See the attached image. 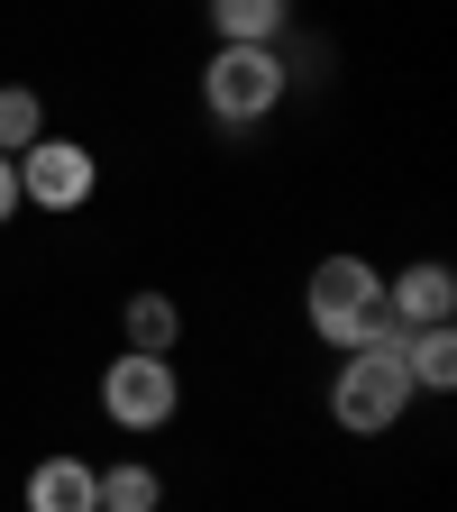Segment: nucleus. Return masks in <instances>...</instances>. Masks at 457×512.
Segmentation results:
<instances>
[{
    "label": "nucleus",
    "instance_id": "nucleus-1",
    "mask_svg": "<svg viewBox=\"0 0 457 512\" xmlns=\"http://www.w3.org/2000/svg\"><path fill=\"white\" fill-rule=\"evenodd\" d=\"M412 412V375H403V330H375L366 348H348V366L330 375V421L375 439Z\"/></svg>",
    "mask_w": 457,
    "mask_h": 512
},
{
    "label": "nucleus",
    "instance_id": "nucleus-2",
    "mask_svg": "<svg viewBox=\"0 0 457 512\" xmlns=\"http://www.w3.org/2000/svg\"><path fill=\"white\" fill-rule=\"evenodd\" d=\"M302 320H311V339L320 348H366L384 330V275L366 266V256H320L311 284H302Z\"/></svg>",
    "mask_w": 457,
    "mask_h": 512
},
{
    "label": "nucleus",
    "instance_id": "nucleus-3",
    "mask_svg": "<svg viewBox=\"0 0 457 512\" xmlns=\"http://www.w3.org/2000/svg\"><path fill=\"white\" fill-rule=\"evenodd\" d=\"M284 92H293L284 46H220V55L202 64V110H211L220 128H256V119H275Z\"/></svg>",
    "mask_w": 457,
    "mask_h": 512
},
{
    "label": "nucleus",
    "instance_id": "nucleus-4",
    "mask_svg": "<svg viewBox=\"0 0 457 512\" xmlns=\"http://www.w3.org/2000/svg\"><path fill=\"white\" fill-rule=\"evenodd\" d=\"M101 412H110L119 430H165V421L183 412V375H174V357L119 348V357L101 366Z\"/></svg>",
    "mask_w": 457,
    "mask_h": 512
},
{
    "label": "nucleus",
    "instance_id": "nucleus-5",
    "mask_svg": "<svg viewBox=\"0 0 457 512\" xmlns=\"http://www.w3.org/2000/svg\"><path fill=\"white\" fill-rule=\"evenodd\" d=\"M10 165H19V202H37V211H83L101 192V156L83 138H55V128L37 147H19Z\"/></svg>",
    "mask_w": 457,
    "mask_h": 512
},
{
    "label": "nucleus",
    "instance_id": "nucleus-6",
    "mask_svg": "<svg viewBox=\"0 0 457 512\" xmlns=\"http://www.w3.org/2000/svg\"><path fill=\"white\" fill-rule=\"evenodd\" d=\"M457 320V275L439 266V256H421V266H403V275H384V330H448Z\"/></svg>",
    "mask_w": 457,
    "mask_h": 512
},
{
    "label": "nucleus",
    "instance_id": "nucleus-7",
    "mask_svg": "<svg viewBox=\"0 0 457 512\" xmlns=\"http://www.w3.org/2000/svg\"><path fill=\"white\" fill-rule=\"evenodd\" d=\"M19 503L28 512H101V467H83V458H37L28 485H19Z\"/></svg>",
    "mask_w": 457,
    "mask_h": 512
},
{
    "label": "nucleus",
    "instance_id": "nucleus-8",
    "mask_svg": "<svg viewBox=\"0 0 457 512\" xmlns=\"http://www.w3.org/2000/svg\"><path fill=\"white\" fill-rule=\"evenodd\" d=\"M211 28H220V46H284L293 0H211Z\"/></svg>",
    "mask_w": 457,
    "mask_h": 512
},
{
    "label": "nucleus",
    "instance_id": "nucleus-9",
    "mask_svg": "<svg viewBox=\"0 0 457 512\" xmlns=\"http://www.w3.org/2000/svg\"><path fill=\"white\" fill-rule=\"evenodd\" d=\"M119 330H128V348H138V357H174V339H183V311H174V293H128Z\"/></svg>",
    "mask_w": 457,
    "mask_h": 512
},
{
    "label": "nucleus",
    "instance_id": "nucleus-10",
    "mask_svg": "<svg viewBox=\"0 0 457 512\" xmlns=\"http://www.w3.org/2000/svg\"><path fill=\"white\" fill-rule=\"evenodd\" d=\"M403 375H412V394H457V330H412Z\"/></svg>",
    "mask_w": 457,
    "mask_h": 512
},
{
    "label": "nucleus",
    "instance_id": "nucleus-11",
    "mask_svg": "<svg viewBox=\"0 0 457 512\" xmlns=\"http://www.w3.org/2000/svg\"><path fill=\"white\" fill-rule=\"evenodd\" d=\"M46 138V101L28 92V83H0V156H19V147H37Z\"/></svg>",
    "mask_w": 457,
    "mask_h": 512
},
{
    "label": "nucleus",
    "instance_id": "nucleus-12",
    "mask_svg": "<svg viewBox=\"0 0 457 512\" xmlns=\"http://www.w3.org/2000/svg\"><path fill=\"white\" fill-rule=\"evenodd\" d=\"M156 503H165V476H156V467H138V458L101 476V512H156Z\"/></svg>",
    "mask_w": 457,
    "mask_h": 512
},
{
    "label": "nucleus",
    "instance_id": "nucleus-13",
    "mask_svg": "<svg viewBox=\"0 0 457 512\" xmlns=\"http://www.w3.org/2000/svg\"><path fill=\"white\" fill-rule=\"evenodd\" d=\"M10 220H19V165L0 156V229H10Z\"/></svg>",
    "mask_w": 457,
    "mask_h": 512
}]
</instances>
